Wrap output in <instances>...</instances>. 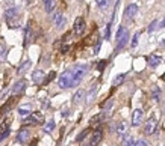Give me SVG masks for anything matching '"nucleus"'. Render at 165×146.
Listing matches in <instances>:
<instances>
[{"mask_svg": "<svg viewBox=\"0 0 165 146\" xmlns=\"http://www.w3.org/2000/svg\"><path fill=\"white\" fill-rule=\"evenodd\" d=\"M115 134H117L120 139H123L124 136L127 134V125H126L124 122H118V124L115 125Z\"/></svg>", "mask_w": 165, "mask_h": 146, "instance_id": "nucleus-13", "label": "nucleus"}, {"mask_svg": "<svg viewBox=\"0 0 165 146\" xmlns=\"http://www.w3.org/2000/svg\"><path fill=\"white\" fill-rule=\"evenodd\" d=\"M127 39H129V30L124 29V27H120L118 32H117V50H123L127 44Z\"/></svg>", "mask_w": 165, "mask_h": 146, "instance_id": "nucleus-2", "label": "nucleus"}, {"mask_svg": "<svg viewBox=\"0 0 165 146\" xmlns=\"http://www.w3.org/2000/svg\"><path fill=\"white\" fill-rule=\"evenodd\" d=\"M14 101H15V98H9V100H8V101H6V103L3 104V107L0 109V113H2V114H6V113H8V111L11 110L12 104H14Z\"/></svg>", "mask_w": 165, "mask_h": 146, "instance_id": "nucleus-18", "label": "nucleus"}, {"mask_svg": "<svg viewBox=\"0 0 165 146\" xmlns=\"http://www.w3.org/2000/svg\"><path fill=\"white\" fill-rule=\"evenodd\" d=\"M85 32V20L82 17H77L76 21H74V33L76 35H82Z\"/></svg>", "mask_w": 165, "mask_h": 146, "instance_id": "nucleus-10", "label": "nucleus"}, {"mask_svg": "<svg viewBox=\"0 0 165 146\" xmlns=\"http://www.w3.org/2000/svg\"><path fill=\"white\" fill-rule=\"evenodd\" d=\"M44 3V9L47 14H50L53 9H55V5H56V0H42Z\"/></svg>", "mask_w": 165, "mask_h": 146, "instance_id": "nucleus-16", "label": "nucleus"}, {"mask_svg": "<svg viewBox=\"0 0 165 146\" xmlns=\"http://www.w3.org/2000/svg\"><path fill=\"white\" fill-rule=\"evenodd\" d=\"M152 98H153V101H159V98H161V89L159 87H153V90H152Z\"/></svg>", "mask_w": 165, "mask_h": 146, "instance_id": "nucleus-22", "label": "nucleus"}, {"mask_svg": "<svg viewBox=\"0 0 165 146\" xmlns=\"http://www.w3.org/2000/svg\"><path fill=\"white\" fill-rule=\"evenodd\" d=\"M8 92H9V89H5V90L0 93V100H5V97L8 95Z\"/></svg>", "mask_w": 165, "mask_h": 146, "instance_id": "nucleus-35", "label": "nucleus"}, {"mask_svg": "<svg viewBox=\"0 0 165 146\" xmlns=\"http://www.w3.org/2000/svg\"><path fill=\"white\" fill-rule=\"evenodd\" d=\"M55 77H56V73H55V71H52V73H50L47 77H45V78H44V80H42V83H44V84H48V83H50Z\"/></svg>", "mask_w": 165, "mask_h": 146, "instance_id": "nucleus-27", "label": "nucleus"}, {"mask_svg": "<svg viewBox=\"0 0 165 146\" xmlns=\"http://www.w3.org/2000/svg\"><path fill=\"white\" fill-rule=\"evenodd\" d=\"M133 146H149V143H147L145 140H136V142L133 143Z\"/></svg>", "mask_w": 165, "mask_h": 146, "instance_id": "nucleus-33", "label": "nucleus"}, {"mask_svg": "<svg viewBox=\"0 0 165 146\" xmlns=\"http://www.w3.org/2000/svg\"><path fill=\"white\" fill-rule=\"evenodd\" d=\"M161 45H162V48H165V39L162 41V42H161Z\"/></svg>", "mask_w": 165, "mask_h": 146, "instance_id": "nucleus-40", "label": "nucleus"}, {"mask_svg": "<svg viewBox=\"0 0 165 146\" xmlns=\"http://www.w3.org/2000/svg\"><path fill=\"white\" fill-rule=\"evenodd\" d=\"M136 14H138V6H136L135 3L129 5V6L126 8V11H124V17H126V18H129V20H132Z\"/></svg>", "mask_w": 165, "mask_h": 146, "instance_id": "nucleus-11", "label": "nucleus"}, {"mask_svg": "<svg viewBox=\"0 0 165 146\" xmlns=\"http://www.w3.org/2000/svg\"><path fill=\"white\" fill-rule=\"evenodd\" d=\"M30 106H24V107H20L18 109V114H21V116H27V114H30Z\"/></svg>", "mask_w": 165, "mask_h": 146, "instance_id": "nucleus-24", "label": "nucleus"}, {"mask_svg": "<svg viewBox=\"0 0 165 146\" xmlns=\"http://www.w3.org/2000/svg\"><path fill=\"white\" fill-rule=\"evenodd\" d=\"M135 143V140H133V137H130V136H124V146H133Z\"/></svg>", "mask_w": 165, "mask_h": 146, "instance_id": "nucleus-29", "label": "nucleus"}, {"mask_svg": "<svg viewBox=\"0 0 165 146\" xmlns=\"http://www.w3.org/2000/svg\"><path fill=\"white\" fill-rule=\"evenodd\" d=\"M53 23H55V26H56L58 30H62L64 26H65V23H67V20H65V17H64L62 12H55V15H53Z\"/></svg>", "mask_w": 165, "mask_h": 146, "instance_id": "nucleus-4", "label": "nucleus"}, {"mask_svg": "<svg viewBox=\"0 0 165 146\" xmlns=\"http://www.w3.org/2000/svg\"><path fill=\"white\" fill-rule=\"evenodd\" d=\"M68 48H70L68 45H62V47H61V53H67V51H68Z\"/></svg>", "mask_w": 165, "mask_h": 146, "instance_id": "nucleus-37", "label": "nucleus"}, {"mask_svg": "<svg viewBox=\"0 0 165 146\" xmlns=\"http://www.w3.org/2000/svg\"><path fill=\"white\" fill-rule=\"evenodd\" d=\"M29 68H30V60H24V62H23V63L18 66V70H17V74H18V75H21V74L26 73Z\"/></svg>", "mask_w": 165, "mask_h": 146, "instance_id": "nucleus-19", "label": "nucleus"}, {"mask_svg": "<svg viewBox=\"0 0 165 146\" xmlns=\"http://www.w3.org/2000/svg\"><path fill=\"white\" fill-rule=\"evenodd\" d=\"M109 35H111V24L106 27V35H105V36H106V39H109Z\"/></svg>", "mask_w": 165, "mask_h": 146, "instance_id": "nucleus-36", "label": "nucleus"}, {"mask_svg": "<svg viewBox=\"0 0 165 146\" xmlns=\"http://www.w3.org/2000/svg\"><path fill=\"white\" fill-rule=\"evenodd\" d=\"M103 139V131L102 130H95L91 134V140H89V146H97Z\"/></svg>", "mask_w": 165, "mask_h": 146, "instance_id": "nucleus-8", "label": "nucleus"}, {"mask_svg": "<svg viewBox=\"0 0 165 146\" xmlns=\"http://www.w3.org/2000/svg\"><path fill=\"white\" fill-rule=\"evenodd\" d=\"M83 97H85V90H82V89H79L76 93H74V98H73V101L77 104V103H81L83 100Z\"/></svg>", "mask_w": 165, "mask_h": 146, "instance_id": "nucleus-20", "label": "nucleus"}, {"mask_svg": "<svg viewBox=\"0 0 165 146\" xmlns=\"http://www.w3.org/2000/svg\"><path fill=\"white\" fill-rule=\"evenodd\" d=\"M26 87H27V81H26L24 78H21V80H18V81L14 84V87H12V93H14V95H18V93H21Z\"/></svg>", "mask_w": 165, "mask_h": 146, "instance_id": "nucleus-7", "label": "nucleus"}, {"mask_svg": "<svg viewBox=\"0 0 165 146\" xmlns=\"http://www.w3.org/2000/svg\"><path fill=\"white\" fill-rule=\"evenodd\" d=\"M124 80H126V74H118V75L114 78V86H120Z\"/></svg>", "mask_w": 165, "mask_h": 146, "instance_id": "nucleus-23", "label": "nucleus"}, {"mask_svg": "<svg viewBox=\"0 0 165 146\" xmlns=\"http://www.w3.org/2000/svg\"><path fill=\"white\" fill-rule=\"evenodd\" d=\"M95 2H97V6L100 9H106L109 6V0H95Z\"/></svg>", "mask_w": 165, "mask_h": 146, "instance_id": "nucleus-26", "label": "nucleus"}, {"mask_svg": "<svg viewBox=\"0 0 165 146\" xmlns=\"http://www.w3.org/2000/svg\"><path fill=\"white\" fill-rule=\"evenodd\" d=\"M109 2H117V0H109Z\"/></svg>", "mask_w": 165, "mask_h": 146, "instance_id": "nucleus-41", "label": "nucleus"}, {"mask_svg": "<svg viewBox=\"0 0 165 146\" xmlns=\"http://www.w3.org/2000/svg\"><path fill=\"white\" fill-rule=\"evenodd\" d=\"M95 92H97V86H94V87H92V90H89V93H88V97H86V103H91V101L94 100Z\"/></svg>", "mask_w": 165, "mask_h": 146, "instance_id": "nucleus-25", "label": "nucleus"}, {"mask_svg": "<svg viewBox=\"0 0 165 146\" xmlns=\"http://www.w3.org/2000/svg\"><path fill=\"white\" fill-rule=\"evenodd\" d=\"M29 139H30V131H29L27 128L20 130V133H18V136H17V140H18L20 143H26Z\"/></svg>", "mask_w": 165, "mask_h": 146, "instance_id": "nucleus-12", "label": "nucleus"}, {"mask_svg": "<svg viewBox=\"0 0 165 146\" xmlns=\"http://www.w3.org/2000/svg\"><path fill=\"white\" fill-rule=\"evenodd\" d=\"M88 73V66L86 65H77L73 71V81H71V87L73 86H77L81 81L83 80L85 74Z\"/></svg>", "mask_w": 165, "mask_h": 146, "instance_id": "nucleus-1", "label": "nucleus"}, {"mask_svg": "<svg viewBox=\"0 0 165 146\" xmlns=\"http://www.w3.org/2000/svg\"><path fill=\"white\" fill-rule=\"evenodd\" d=\"M161 27H165V17H164V20L161 21Z\"/></svg>", "mask_w": 165, "mask_h": 146, "instance_id": "nucleus-38", "label": "nucleus"}, {"mask_svg": "<svg viewBox=\"0 0 165 146\" xmlns=\"http://www.w3.org/2000/svg\"><path fill=\"white\" fill-rule=\"evenodd\" d=\"M142 119H144V111L141 109H136L133 111V116H132V125L133 127H138L142 122Z\"/></svg>", "mask_w": 165, "mask_h": 146, "instance_id": "nucleus-9", "label": "nucleus"}, {"mask_svg": "<svg viewBox=\"0 0 165 146\" xmlns=\"http://www.w3.org/2000/svg\"><path fill=\"white\" fill-rule=\"evenodd\" d=\"M88 134H89V130H83L82 133L77 136V142H82V140L85 139V137H86V136H88Z\"/></svg>", "mask_w": 165, "mask_h": 146, "instance_id": "nucleus-31", "label": "nucleus"}, {"mask_svg": "<svg viewBox=\"0 0 165 146\" xmlns=\"http://www.w3.org/2000/svg\"><path fill=\"white\" fill-rule=\"evenodd\" d=\"M34 39V32H32V26L30 24H27V27H26V33H24V45H27L30 41Z\"/></svg>", "mask_w": 165, "mask_h": 146, "instance_id": "nucleus-15", "label": "nucleus"}, {"mask_svg": "<svg viewBox=\"0 0 165 146\" xmlns=\"http://www.w3.org/2000/svg\"><path fill=\"white\" fill-rule=\"evenodd\" d=\"M138 38H139V32H136V33L133 35V39H132V44H130V45H132V48H135V47L138 45Z\"/></svg>", "mask_w": 165, "mask_h": 146, "instance_id": "nucleus-32", "label": "nucleus"}, {"mask_svg": "<svg viewBox=\"0 0 165 146\" xmlns=\"http://www.w3.org/2000/svg\"><path fill=\"white\" fill-rule=\"evenodd\" d=\"M37 143H38V140H37V139H35V140H34V142H32V145H30V146H37Z\"/></svg>", "mask_w": 165, "mask_h": 146, "instance_id": "nucleus-39", "label": "nucleus"}, {"mask_svg": "<svg viewBox=\"0 0 165 146\" xmlns=\"http://www.w3.org/2000/svg\"><path fill=\"white\" fill-rule=\"evenodd\" d=\"M156 24H158V21L155 20V21H153V23H152V24L149 26V32H150V33H152V32H153V30L156 29Z\"/></svg>", "mask_w": 165, "mask_h": 146, "instance_id": "nucleus-34", "label": "nucleus"}, {"mask_svg": "<svg viewBox=\"0 0 165 146\" xmlns=\"http://www.w3.org/2000/svg\"><path fill=\"white\" fill-rule=\"evenodd\" d=\"M6 131H9V121H5V122L0 125V134H3V133H6Z\"/></svg>", "mask_w": 165, "mask_h": 146, "instance_id": "nucleus-28", "label": "nucleus"}, {"mask_svg": "<svg viewBox=\"0 0 165 146\" xmlns=\"http://www.w3.org/2000/svg\"><path fill=\"white\" fill-rule=\"evenodd\" d=\"M32 80H34L35 83H42V80H44V71H42V70L34 71V74H32Z\"/></svg>", "mask_w": 165, "mask_h": 146, "instance_id": "nucleus-17", "label": "nucleus"}, {"mask_svg": "<svg viewBox=\"0 0 165 146\" xmlns=\"http://www.w3.org/2000/svg\"><path fill=\"white\" fill-rule=\"evenodd\" d=\"M5 54H6V47L3 42H0V62L5 59Z\"/></svg>", "mask_w": 165, "mask_h": 146, "instance_id": "nucleus-30", "label": "nucleus"}, {"mask_svg": "<svg viewBox=\"0 0 165 146\" xmlns=\"http://www.w3.org/2000/svg\"><path fill=\"white\" fill-rule=\"evenodd\" d=\"M156 127H158L156 119H155V117H150V119L145 122V127H144V133H145V136H152V134H155Z\"/></svg>", "mask_w": 165, "mask_h": 146, "instance_id": "nucleus-5", "label": "nucleus"}, {"mask_svg": "<svg viewBox=\"0 0 165 146\" xmlns=\"http://www.w3.org/2000/svg\"><path fill=\"white\" fill-rule=\"evenodd\" d=\"M71 81H73V73L71 71H65L64 74H61L58 84H59L61 89H67V87H71Z\"/></svg>", "mask_w": 165, "mask_h": 146, "instance_id": "nucleus-3", "label": "nucleus"}, {"mask_svg": "<svg viewBox=\"0 0 165 146\" xmlns=\"http://www.w3.org/2000/svg\"><path fill=\"white\" fill-rule=\"evenodd\" d=\"M161 62H162V57H161L159 54H152V56L149 57V63H150V66H153V68H156Z\"/></svg>", "mask_w": 165, "mask_h": 146, "instance_id": "nucleus-14", "label": "nucleus"}, {"mask_svg": "<svg viewBox=\"0 0 165 146\" xmlns=\"http://www.w3.org/2000/svg\"><path fill=\"white\" fill-rule=\"evenodd\" d=\"M44 133H52L53 130H55V121H48V122H45V125H44Z\"/></svg>", "mask_w": 165, "mask_h": 146, "instance_id": "nucleus-21", "label": "nucleus"}, {"mask_svg": "<svg viewBox=\"0 0 165 146\" xmlns=\"http://www.w3.org/2000/svg\"><path fill=\"white\" fill-rule=\"evenodd\" d=\"M42 121H44L42 113L34 111V113H30V116L27 119H24V124H42Z\"/></svg>", "mask_w": 165, "mask_h": 146, "instance_id": "nucleus-6", "label": "nucleus"}]
</instances>
